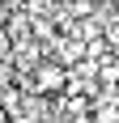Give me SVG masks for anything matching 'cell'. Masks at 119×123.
<instances>
[{
    "instance_id": "obj_2",
    "label": "cell",
    "mask_w": 119,
    "mask_h": 123,
    "mask_svg": "<svg viewBox=\"0 0 119 123\" xmlns=\"http://www.w3.org/2000/svg\"><path fill=\"white\" fill-rule=\"evenodd\" d=\"M102 34H106V43L119 51V13L115 9H111V17H102Z\"/></svg>"
},
{
    "instance_id": "obj_1",
    "label": "cell",
    "mask_w": 119,
    "mask_h": 123,
    "mask_svg": "<svg viewBox=\"0 0 119 123\" xmlns=\"http://www.w3.org/2000/svg\"><path fill=\"white\" fill-rule=\"evenodd\" d=\"M68 81H72V72L60 60H43L34 68V76H30V89H34V98H51L60 89H68Z\"/></svg>"
},
{
    "instance_id": "obj_4",
    "label": "cell",
    "mask_w": 119,
    "mask_h": 123,
    "mask_svg": "<svg viewBox=\"0 0 119 123\" xmlns=\"http://www.w3.org/2000/svg\"><path fill=\"white\" fill-rule=\"evenodd\" d=\"M111 9H115V13H119V0H111Z\"/></svg>"
},
{
    "instance_id": "obj_3",
    "label": "cell",
    "mask_w": 119,
    "mask_h": 123,
    "mask_svg": "<svg viewBox=\"0 0 119 123\" xmlns=\"http://www.w3.org/2000/svg\"><path fill=\"white\" fill-rule=\"evenodd\" d=\"M68 9H72V17H89L94 13V0H68Z\"/></svg>"
},
{
    "instance_id": "obj_5",
    "label": "cell",
    "mask_w": 119,
    "mask_h": 123,
    "mask_svg": "<svg viewBox=\"0 0 119 123\" xmlns=\"http://www.w3.org/2000/svg\"><path fill=\"white\" fill-rule=\"evenodd\" d=\"M0 64H4V60H0Z\"/></svg>"
}]
</instances>
